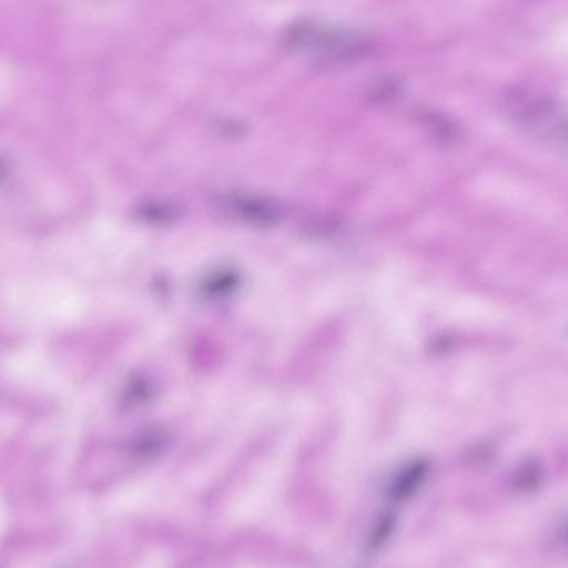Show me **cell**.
Returning <instances> with one entry per match:
<instances>
[{"mask_svg":"<svg viewBox=\"0 0 568 568\" xmlns=\"http://www.w3.org/2000/svg\"><path fill=\"white\" fill-rule=\"evenodd\" d=\"M7 176V166L6 163L0 160V182H2L3 179Z\"/></svg>","mask_w":568,"mask_h":568,"instance_id":"4","label":"cell"},{"mask_svg":"<svg viewBox=\"0 0 568 568\" xmlns=\"http://www.w3.org/2000/svg\"><path fill=\"white\" fill-rule=\"evenodd\" d=\"M287 42L294 50L323 62H339L353 59L366 49L363 37L344 30L323 29V27L297 26L287 33Z\"/></svg>","mask_w":568,"mask_h":568,"instance_id":"1","label":"cell"},{"mask_svg":"<svg viewBox=\"0 0 568 568\" xmlns=\"http://www.w3.org/2000/svg\"><path fill=\"white\" fill-rule=\"evenodd\" d=\"M539 470H537L536 467L527 466L524 467V469H520L519 474H517L516 484L517 487H519V489L530 490L537 486V483H539Z\"/></svg>","mask_w":568,"mask_h":568,"instance_id":"3","label":"cell"},{"mask_svg":"<svg viewBox=\"0 0 568 568\" xmlns=\"http://www.w3.org/2000/svg\"><path fill=\"white\" fill-rule=\"evenodd\" d=\"M530 129L539 130L547 140L568 149V113L546 100L534 99L523 103L520 112Z\"/></svg>","mask_w":568,"mask_h":568,"instance_id":"2","label":"cell"}]
</instances>
